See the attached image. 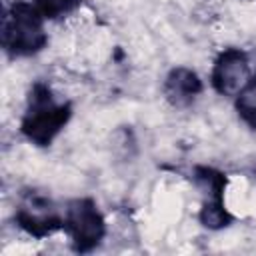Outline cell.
Wrapping results in <instances>:
<instances>
[{"instance_id": "obj_1", "label": "cell", "mask_w": 256, "mask_h": 256, "mask_svg": "<svg viewBox=\"0 0 256 256\" xmlns=\"http://www.w3.org/2000/svg\"><path fill=\"white\" fill-rule=\"evenodd\" d=\"M66 120L68 106L64 102H56L48 86H34L28 100V110L22 120L24 134L38 146H46L64 128Z\"/></svg>"}, {"instance_id": "obj_2", "label": "cell", "mask_w": 256, "mask_h": 256, "mask_svg": "<svg viewBox=\"0 0 256 256\" xmlns=\"http://www.w3.org/2000/svg\"><path fill=\"white\" fill-rule=\"evenodd\" d=\"M46 44L40 10L24 2L14 4L4 20V46L18 56L34 54Z\"/></svg>"}, {"instance_id": "obj_3", "label": "cell", "mask_w": 256, "mask_h": 256, "mask_svg": "<svg viewBox=\"0 0 256 256\" xmlns=\"http://www.w3.org/2000/svg\"><path fill=\"white\" fill-rule=\"evenodd\" d=\"M64 224L78 250H90L104 236L102 214L98 212L96 204L88 198H80L68 204Z\"/></svg>"}, {"instance_id": "obj_4", "label": "cell", "mask_w": 256, "mask_h": 256, "mask_svg": "<svg viewBox=\"0 0 256 256\" xmlns=\"http://www.w3.org/2000/svg\"><path fill=\"white\" fill-rule=\"evenodd\" d=\"M250 82L248 56L238 48H226L212 68V86L220 96H238Z\"/></svg>"}, {"instance_id": "obj_5", "label": "cell", "mask_w": 256, "mask_h": 256, "mask_svg": "<svg viewBox=\"0 0 256 256\" xmlns=\"http://www.w3.org/2000/svg\"><path fill=\"white\" fill-rule=\"evenodd\" d=\"M202 90V84L196 76L194 70L178 66L174 68L168 76H166V84H164V94L166 100L172 106H186L190 104Z\"/></svg>"}, {"instance_id": "obj_6", "label": "cell", "mask_w": 256, "mask_h": 256, "mask_svg": "<svg viewBox=\"0 0 256 256\" xmlns=\"http://www.w3.org/2000/svg\"><path fill=\"white\" fill-rule=\"evenodd\" d=\"M238 114L242 116V120L250 126H256V80L248 82L246 88L238 94V102H236Z\"/></svg>"}, {"instance_id": "obj_7", "label": "cell", "mask_w": 256, "mask_h": 256, "mask_svg": "<svg viewBox=\"0 0 256 256\" xmlns=\"http://www.w3.org/2000/svg\"><path fill=\"white\" fill-rule=\"evenodd\" d=\"M70 6H72V0H36V8L40 10V14L48 18L64 14Z\"/></svg>"}]
</instances>
